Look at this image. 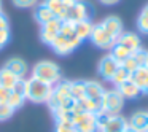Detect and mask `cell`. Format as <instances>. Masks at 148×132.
<instances>
[{"instance_id":"1","label":"cell","mask_w":148,"mask_h":132,"mask_svg":"<svg viewBox=\"0 0 148 132\" xmlns=\"http://www.w3.org/2000/svg\"><path fill=\"white\" fill-rule=\"evenodd\" d=\"M48 107L51 111L62 108V110H73L75 108V100L70 96V81H59L58 84L53 86V92L49 97Z\"/></svg>"},{"instance_id":"2","label":"cell","mask_w":148,"mask_h":132,"mask_svg":"<svg viewBox=\"0 0 148 132\" xmlns=\"http://www.w3.org/2000/svg\"><path fill=\"white\" fill-rule=\"evenodd\" d=\"M53 86L48 83L37 80V78L30 77L27 80H24V96L26 100L32 103H46L51 97Z\"/></svg>"},{"instance_id":"3","label":"cell","mask_w":148,"mask_h":132,"mask_svg":"<svg viewBox=\"0 0 148 132\" xmlns=\"http://www.w3.org/2000/svg\"><path fill=\"white\" fill-rule=\"evenodd\" d=\"M32 77L37 80L43 81V83H48L51 86L58 84L62 80V73L61 68L56 62L53 61H40L34 65L32 68Z\"/></svg>"},{"instance_id":"4","label":"cell","mask_w":148,"mask_h":132,"mask_svg":"<svg viewBox=\"0 0 148 132\" xmlns=\"http://www.w3.org/2000/svg\"><path fill=\"white\" fill-rule=\"evenodd\" d=\"M80 45H81V40L78 38L77 35H62V34H59V35L53 40V43L49 46H51V49L56 53V54L69 56V54H72Z\"/></svg>"},{"instance_id":"5","label":"cell","mask_w":148,"mask_h":132,"mask_svg":"<svg viewBox=\"0 0 148 132\" xmlns=\"http://www.w3.org/2000/svg\"><path fill=\"white\" fill-rule=\"evenodd\" d=\"M94 10L92 5L88 3L86 0H77L67 11H65L64 21H72V23H80V21L91 19Z\"/></svg>"},{"instance_id":"6","label":"cell","mask_w":148,"mask_h":132,"mask_svg":"<svg viewBox=\"0 0 148 132\" xmlns=\"http://www.w3.org/2000/svg\"><path fill=\"white\" fill-rule=\"evenodd\" d=\"M124 100L126 99L116 88L105 91L102 99V111H105L107 115H119V111L124 107Z\"/></svg>"},{"instance_id":"7","label":"cell","mask_w":148,"mask_h":132,"mask_svg":"<svg viewBox=\"0 0 148 132\" xmlns=\"http://www.w3.org/2000/svg\"><path fill=\"white\" fill-rule=\"evenodd\" d=\"M89 40L94 46H97V48H100V49H112L116 43V38H113V37L103 29V26L100 23L94 24Z\"/></svg>"},{"instance_id":"8","label":"cell","mask_w":148,"mask_h":132,"mask_svg":"<svg viewBox=\"0 0 148 132\" xmlns=\"http://www.w3.org/2000/svg\"><path fill=\"white\" fill-rule=\"evenodd\" d=\"M73 126L77 131L81 132H97V122H96V113L81 111L75 116Z\"/></svg>"},{"instance_id":"9","label":"cell","mask_w":148,"mask_h":132,"mask_svg":"<svg viewBox=\"0 0 148 132\" xmlns=\"http://www.w3.org/2000/svg\"><path fill=\"white\" fill-rule=\"evenodd\" d=\"M61 26H62V21L58 19V18L53 19V21H49V23H46V24H43L42 29H40V40H42L45 45L49 46L53 43V40L59 35Z\"/></svg>"},{"instance_id":"10","label":"cell","mask_w":148,"mask_h":132,"mask_svg":"<svg viewBox=\"0 0 148 132\" xmlns=\"http://www.w3.org/2000/svg\"><path fill=\"white\" fill-rule=\"evenodd\" d=\"M118 67H119L118 62H116L110 54H107V56H103V57L99 61V64H97V73H99L103 80L110 81Z\"/></svg>"},{"instance_id":"11","label":"cell","mask_w":148,"mask_h":132,"mask_svg":"<svg viewBox=\"0 0 148 132\" xmlns=\"http://www.w3.org/2000/svg\"><path fill=\"white\" fill-rule=\"evenodd\" d=\"M3 68H7L8 72H11V73H13L14 77H18L19 80H24V78H26L27 70H29V68H27L26 61H23L21 57L8 59V61L3 64Z\"/></svg>"},{"instance_id":"12","label":"cell","mask_w":148,"mask_h":132,"mask_svg":"<svg viewBox=\"0 0 148 132\" xmlns=\"http://www.w3.org/2000/svg\"><path fill=\"white\" fill-rule=\"evenodd\" d=\"M116 43H119V45H123L124 48H127L131 53H134V51H137V49L142 48L140 37L135 32H126L124 30V32L116 38Z\"/></svg>"},{"instance_id":"13","label":"cell","mask_w":148,"mask_h":132,"mask_svg":"<svg viewBox=\"0 0 148 132\" xmlns=\"http://www.w3.org/2000/svg\"><path fill=\"white\" fill-rule=\"evenodd\" d=\"M126 126H127V119L126 118H123L119 115H112L97 132H123Z\"/></svg>"},{"instance_id":"14","label":"cell","mask_w":148,"mask_h":132,"mask_svg":"<svg viewBox=\"0 0 148 132\" xmlns=\"http://www.w3.org/2000/svg\"><path fill=\"white\" fill-rule=\"evenodd\" d=\"M100 24H102L103 29H105L113 38H118V37L124 32V24H123V21L119 19L118 16H108V18H105Z\"/></svg>"},{"instance_id":"15","label":"cell","mask_w":148,"mask_h":132,"mask_svg":"<svg viewBox=\"0 0 148 132\" xmlns=\"http://www.w3.org/2000/svg\"><path fill=\"white\" fill-rule=\"evenodd\" d=\"M127 124L131 126V127L137 129L138 132H145V129H147V126H148V111L138 110V111L132 113L131 118L127 119Z\"/></svg>"},{"instance_id":"16","label":"cell","mask_w":148,"mask_h":132,"mask_svg":"<svg viewBox=\"0 0 148 132\" xmlns=\"http://www.w3.org/2000/svg\"><path fill=\"white\" fill-rule=\"evenodd\" d=\"M103 92H105V89H103V86L99 81H92V80L86 81V97L88 99H91V100H94V102L102 105Z\"/></svg>"},{"instance_id":"17","label":"cell","mask_w":148,"mask_h":132,"mask_svg":"<svg viewBox=\"0 0 148 132\" xmlns=\"http://www.w3.org/2000/svg\"><path fill=\"white\" fill-rule=\"evenodd\" d=\"M116 89L121 92V96L124 97V99H127V100H132V99H137L138 96L142 94V89L137 86V84L134 83L132 80H127V81H124L123 84H119Z\"/></svg>"},{"instance_id":"18","label":"cell","mask_w":148,"mask_h":132,"mask_svg":"<svg viewBox=\"0 0 148 132\" xmlns=\"http://www.w3.org/2000/svg\"><path fill=\"white\" fill-rule=\"evenodd\" d=\"M34 18H35V21L40 24V26H43V24L49 23V21H53V19H56V16L53 14V11L49 10L43 2H42V3H38V5H35Z\"/></svg>"},{"instance_id":"19","label":"cell","mask_w":148,"mask_h":132,"mask_svg":"<svg viewBox=\"0 0 148 132\" xmlns=\"http://www.w3.org/2000/svg\"><path fill=\"white\" fill-rule=\"evenodd\" d=\"M92 27L94 24L91 23V19H86V21H80V23H75V35L84 42L91 37V32H92Z\"/></svg>"},{"instance_id":"20","label":"cell","mask_w":148,"mask_h":132,"mask_svg":"<svg viewBox=\"0 0 148 132\" xmlns=\"http://www.w3.org/2000/svg\"><path fill=\"white\" fill-rule=\"evenodd\" d=\"M18 81H19V78L14 77L11 72H8L7 68H0V86L5 88V89H14V86L18 84Z\"/></svg>"},{"instance_id":"21","label":"cell","mask_w":148,"mask_h":132,"mask_svg":"<svg viewBox=\"0 0 148 132\" xmlns=\"http://www.w3.org/2000/svg\"><path fill=\"white\" fill-rule=\"evenodd\" d=\"M70 96L75 102L83 99V97H86V81L84 80L70 81Z\"/></svg>"},{"instance_id":"22","label":"cell","mask_w":148,"mask_h":132,"mask_svg":"<svg viewBox=\"0 0 148 132\" xmlns=\"http://www.w3.org/2000/svg\"><path fill=\"white\" fill-rule=\"evenodd\" d=\"M43 3L53 11L58 19L64 21V16H65V7H64V0H43Z\"/></svg>"},{"instance_id":"23","label":"cell","mask_w":148,"mask_h":132,"mask_svg":"<svg viewBox=\"0 0 148 132\" xmlns=\"http://www.w3.org/2000/svg\"><path fill=\"white\" fill-rule=\"evenodd\" d=\"M110 51H112V53H110V56H112V57L115 59V61L118 62L119 65H121L123 62H124L126 59H127L129 56L132 54V53L129 51L127 48H124V46L119 45V43H115V46H113V48L110 49Z\"/></svg>"},{"instance_id":"24","label":"cell","mask_w":148,"mask_h":132,"mask_svg":"<svg viewBox=\"0 0 148 132\" xmlns=\"http://www.w3.org/2000/svg\"><path fill=\"white\" fill-rule=\"evenodd\" d=\"M131 80L134 81L140 89H143V86L148 83V68L147 67H138L137 70H134L131 73Z\"/></svg>"},{"instance_id":"25","label":"cell","mask_w":148,"mask_h":132,"mask_svg":"<svg viewBox=\"0 0 148 132\" xmlns=\"http://www.w3.org/2000/svg\"><path fill=\"white\" fill-rule=\"evenodd\" d=\"M127 80H131V72H127L123 65H119V67L116 68L115 75L112 77V80H110V83H112L115 88H118L119 84H123L124 81H127Z\"/></svg>"},{"instance_id":"26","label":"cell","mask_w":148,"mask_h":132,"mask_svg":"<svg viewBox=\"0 0 148 132\" xmlns=\"http://www.w3.org/2000/svg\"><path fill=\"white\" fill-rule=\"evenodd\" d=\"M137 29L142 34H148V5H145L142 8V11L138 13L137 18Z\"/></svg>"},{"instance_id":"27","label":"cell","mask_w":148,"mask_h":132,"mask_svg":"<svg viewBox=\"0 0 148 132\" xmlns=\"http://www.w3.org/2000/svg\"><path fill=\"white\" fill-rule=\"evenodd\" d=\"M132 57L135 59V62L138 64V67H145L147 59H148V51L145 48H140V49H137V51L132 53Z\"/></svg>"},{"instance_id":"28","label":"cell","mask_w":148,"mask_h":132,"mask_svg":"<svg viewBox=\"0 0 148 132\" xmlns=\"http://www.w3.org/2000/svg\"><path fill=\"white\" fill-rule=\"evenodd\" d=\"M77 129H75L73 122L70 121H56L54 124V132H75Z\"/></svg>"},{"instance_id":"29","label":"cell","mask_w":148,"mask_h":132,"mask_svg":"<svg viewBox=\"0 0 148 132\" xmlns=\"http://www.w3.org/2000/svg\"><path fill=\"white\" fill-rule=\"evenodd\" d=\"M14 115V110L8 103H0V121H7Z\"/></svg>"},{"instance_id":"30","label":"cell","mask_w":148,"mask_h":132,"mask_svg":"<svg viewBox=\"0 0 148 132\" xmlns=\"http://www.w3.org/2000/svg\"><path fill=\"white\" fill-rule=\"evenodd\" d=\"M11 2L18 8H32L38 3V0H11Z\"/></svg>"},{"instance_id":"31","label":"cell","mask_w":148,"mask_h":132,"mask_svg":"<svg viewBox=\"0 0 148 132\" xmlns=\"http://www.w3.org/2000/svg\"><path fill=\"white\" fill-rule=\"evenodd\" d=\"M121 65H123V67H124V68H126V70H127V72H131V73H132V72H134V70H137V68H138V64H137V62H135V59L132 57V54L129 56V57L126 59V61L123 62Z\"/></svg>"},{"instance_id":"32","label":"cell","mask_w":148,"mask_h":132,"mask_svg":"<svg viewBox=\"0 0 148 132\" xmlns=\"http://www.w3.org/2000/svg\"><path fill=\"white\" fill-rule=\"evenodd\" d=\"M10 38H11V32L10 29H3L0 30V49L5 48V46L10 43Z\"/></svg>"},{"instance_id":"33","label":"cell","mask_w":148,"mask_h":132,"mask_svg":"<svg viewBox=\"0 0 148 132\" xmlns=\"http://www.w3.org/2000/svg\"><path fill=\"white\" fill-rule=\"evenodd\" d=\"M3 29H10V21H8V16L3 11H0V30Z\"/></svg>"},{"instance_id":"34","label":"cell","mask_w":148,"mask_h":132,"mask_svg":"<svg viewBox=\"0 0 148 132\" xmlns=\"http://www.w3.org/2000/svg\"><path fill=\"white\" fill-rule=\"evenodd\" d=\"M10 89H5V88L0 86V103H7L8 102V97H10Z\"/></svg>"},{"instance_id":"35","label":"cell","mask_w":148,"mask_h":132,"mask_svg":"<svg viewBox=\"0 0 148 132\" xmlns=\"http://www.w3.org/2000/svg\"><path fill=\"white\" fill-rule=\"evenodd\" d=\"M99 2H100L102 5H108V7H110V5H116L119 0H99Z\"/></svg>"},{"instance_id":"36","label":"cell","mask_w":148,"mask_h":132,"mask_svg":"<svg viewBox=\"0 0 148 132\" xmlns=\"http://www.w3.org/2000/svg\"><path fill=\"white\" fill-rule=\"evenodd\" d=\"M123 132H138L137 131V129H134V127H131V126H126V127H124V131H123Z\"/></svg>"},{"instance_id":"37","label":"cell","mask_w":148,"mask_h":132,"mask_svg":"<svg viewBox=\"0 0 148 132\" xmlns=\"http://www.w3.org/2000/svg\"><path fill=\"white\" fill-rule=\"evenodd\" d=\"M142 94H147V96H148V83L143 86V89H142Z\"/></svg>"},{"instance_id":"38","label":"cell","mask_w":148,"mask_h":132,"mask_svg":"<svg viewBox=\"0 0 148 132\" xmlns=\"http://www.w3.org/2000/svg\"><path fill=\"white\" fill-rule=\"evenodd\" d=\"M0 11H2V0H0Z\"/></svg>"},{"instance_id":"39","label":"cell","mask_w":148,"mask_h":132,"mask_svg":"<svg viewBox=\"0 0 148 132\" xmlns=\"http://www.w3.org/2000/svg\"><path fill=\"white\" fill-rule=\"evenodd\" d=\"M145 67H147V68H148V59H147V64H145Z\"/></svg>"},{"instance_id":"40","label":"cell","mask_w":148,"mask_h":132,"mask_svg":"<svg viewBox=\"0 0 148 132\" xmlns=\"http://www.w3.org/2000/svg\"><path fill=\"white\" fill-rule=\"evenodd\" d=\"M145 132H148V126H147V129H145Z\"/></svg>"},{"instance_id":"41","label":"cell","mask_w":148,"mask_h":132,"mask_svg":"<svg viewBox=\"0 0 148 132\" xmlns=\"http://www.w3.org/2000/svg\"><path fill=\"white\" fill-rule=\"evenodd\" d=\"M75 132H81V131H75Z\"/></svg>"}]
</instances>
